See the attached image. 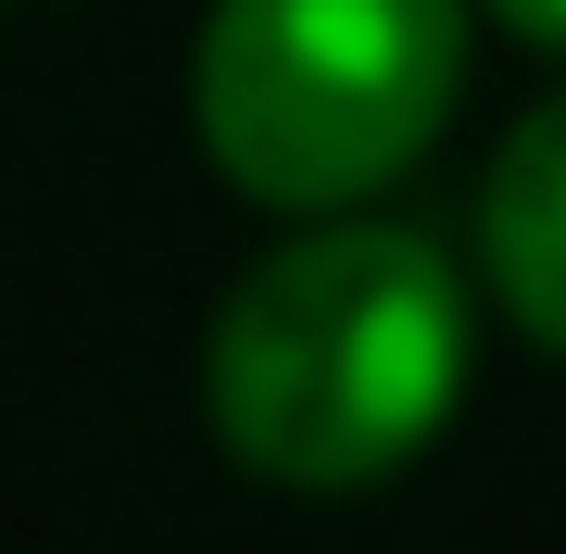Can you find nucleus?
I'll list each match as a JSON object with an SVG mask.
<instances>
[{"label":"nucleus","instance_id":"nucleus-1","mask_svg":"<svg viewBox=\"0 0 566 554\" xmlns=\"http://www.w3.org/2000/svg\"><path fill=\"white\" fill-rule=\"evenodd\" d=\"M465 390V278L390 215H303L227 290L202 404L214 441L277 492H365L441 441Z\"/></svg>","mask_w":566,"mask_h":554},{"label":"nucleus","instance_id":"nucleus-2","mask_svg":"<svg viewBox=\"0 0 566 554\" xmlns=\"http://www.w3.org/2000/svg\"><path fill=\"white\" fill-rule=\"evenodd\" d=\"M465 88V0H214L189 114L264 215H365Z\"/></svg>","mask_w":566,"mask_h":554},{"label":"nucleus","instance_id":"nucleus-3","mask_svg":"<svg viewBox=\"0 0 566 554\" xmlns=\"http://www.w3.org/2000/svg\"><path fill=\"white\" fill-rule=\"evenodd\" d=\"M479 265L516 328L542 353H566V88L504 139V165L479 189Z\"/></svg>","mask_w":566,"mask_h":554},{"label":"nucleus","instance_id":"nucleus-4","mask_svg":"<svg viewBox=\"0 0 566 554\" xmlns=\"http://www.w3.org/2000/svg\"><path fill=\"white\" fill-rule=\"evenodd\" d=\"M491 25H516L528 51H566V0H479Z\"/></svg>","mask_w":566,"mask_h":554}]
</instances>
